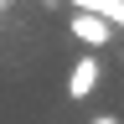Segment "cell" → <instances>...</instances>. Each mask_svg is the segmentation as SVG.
<instances>
[{
    "instance_id": "3957f363",
    "label": "cell",
    "mask_w": 124,
    "mask_h": 124,
    "mask_svg": "<svg viewBox=\"0 0 124 124\" xmlns=\"http://www.w3.org/2000/svg\"><path fill=\"white\" fill-rule=\"evenodd\" d=\"M88 124H124V119H114V114H98V119H88Z\"/></svg>"
},
{
    "instance_id": "7a4b0ae2",
    "label": "cell",
    "mask_w": 124,
    "mask_h": 124,
    "mask_svg": "<svg viewBox=\"0 0 124 124\" xmlns=\"http://www.w3.org/2000/svg\"><path fill=\"white\" fill-rule=\"evenodd\" d=\"M67 31H72L78 41H88V46H103V41H108V21H103V16H93L88 5L67 21Z\"/></svg>"
},
{
    "instance_id": "6da1fadb",
    "label": "cell",
    "mask_w": 124,
    "mask_h": 124,
    "mask_svg": "<svg viewBox=\"0 0 124 124\" xmlns=\"http://www.w3.org/2000/svg\"><path fill=\"white\" fill-rule=\"evenodd\" d=\"M98 78H103L98 57H93V52H83V57L72 62V72H67V98H78V103H83V98H93V88H98Z\"/></svg>"
}]
</instances>
